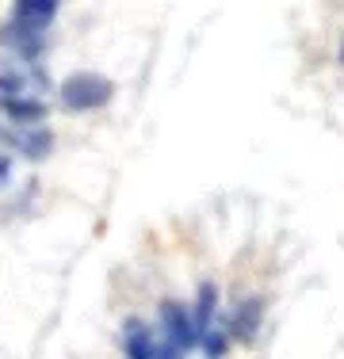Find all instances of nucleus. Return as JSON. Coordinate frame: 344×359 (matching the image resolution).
Listing matches in <instances>:
<instances>
[{
  "label": "nucleus",
  "instance_id": "nucleus-9",
  "mask_svg": "<svg viewBox=\"0 0 344 359\" xmlns=\"http://www.w3.org/2000/svg\"><path fill=\"white\" fill-rule=\"evenodd\" d=\"M214 306H218V290H214V283H203L199 298H195V310H192V325H195V337L199 340L214 329Z\"/></svg>",
  "mask_w": 344,
  "mask_h": 359
},
{
  "label": "nucleus",
  "instance_id": "nucleus-6",
  "mask_svg": "<svg viewBox=\"0 0 344 359\" xmlns=\"http://www.w3.org/2000/svg\"><path fill=\"white\" fill-rule=\"evenodd\" d=\"M123 344H126V359H157V340H153L150 325L142 321H126Z\"/></svg>",
  "mask_w": 344,
  "mask_h": 359
},
{
  "label": "nucleus",
  "instance_id": "nucleus-13",
  "mask_svg": "<svg viewBox=\"0 0 344 359\" xmlns=\"http://www.w3.org/2000/svg\"><path fill=\"white\" fill-rule=\"evenodd\" d=\"M8 172H12V161H8V157H0V187H4Z\"/></svg>",
  "mask_w": 344,
  "mask_h": 359
},
{
  "label": "nucleus",
  "instance_id": "nucleus-1",
  "mask_svg": "<svg viewBox=\"0 0 344 359\" xmlns=\"http://www.w3.org/2000/svg\"><path fill=\"white\" fill-rule=\"evenodd\" d=\"M115 96V84L100 73H73L62 84V104L69 111H96Z\"/></svg>",
  "mask_w": 344,
  "mask_h": 359
},
{
  "label": "nucleus",
  "instance_id": "nucleus-12",
  "mask_svg": "<svg viewBox=\"0 0 344 359\" xmlns=\"http://www.w3.org/2000/svg\"><path fill=\"white\" fill-rule=\"evenodd\" d=\"M157 359H184V352H176L172 344H165V340H161V344H157Z\"/></svg>",
  "mask_w": 344,
  "mask_h": 359
},
{
  "label": "nucleus",
  "instance_id": "nucleus-5",
  "mask_svg": "<svg viewBox=\"0 0 344 359\" xmlns=\"http://www.w3.org/2000/svg\"><path fill=\"white\" fill-rule=\"evenodd\" d=\"M58 0H15L12 4V23L20 27H31V31H46L58 15Z\"/></svg>",
  "mask_w": 344,
  "mask_h": 359
},
{
  "label": "nucleus",
  "instance_id": "nucleus-11",
  "mask_svg": "<svg viewBox=\"0 0 344 359\" xmlns=\"http://www.w3.org/2000/svg\"><path fill=\"white\" fill-rule=\"evenodd\" d=\"M199 344H203V352L211 355V359H218L222 352H226V332H222V329H211V332L199 340Z\"/></svg>",
  "mask_w": 344,
  "mask_h": 359
},
{
  "label": "nucleus",
  "instance_id": "nucleus-10",
  "mask_svg": "<svg viewBox=\"0 0 344 359\" xmlns=\"http://www.w3.org/2000/svg\"><path fill=\"white\" fill-rule=\"evenodd\" d=\"M256 325H260V302H245L237 310V318H234V325H230V332L234 337H241V340H249L256 332Z\"/></svg>",
  "mask_w": 344,
  "mask_h": 359
},
{
  "label": "nucleus",
  "instance_id": "nucleus-4",
  "mask_svg": "<svg viewBox=\"0 0 344 359\" xmlns=\"http://www.w3.org/2000/svg\"><path fill=\"white\" fill-rule=\"evenodd\" d=\"M0 46L15 50V54H20V62H31V57H39L42 50H46V39H42V31L20 27V23L8 20L4 27H0Z\"/></svg>",
  "mask_w": 344,
  "mask_h": 359
},
{
  "label": "nucleus",
  "instance_id": "nucleus-2",
  "mask_svg": "<svg viewBox=\"0 0 344 359\" xmlns=\"http://www.w3.org/2000/svg\"><path fill=\"white\" fill-rule=\"evenodd\" d=\"M161 329H165V344H172L176 352H192V348L199 344L195 325H192V310L180 306V302L161 306Z\"/></svg>",
  "mask_w": 344,
  "mask_h": 359
},
{
  "label": "nucleus",
  "instance_id": "nucleus-8",
  "mask_svg": "<svg viewBox=\"0 0 344 359\" xmlns=\"http://www.w3.org/2000/svg\"><path fill=\"white\" fill-rule=\"evenodd\" d=\"M12 142H15V149H20L27 161H42L50 153V145H54L50 130H42V126H20V134H15Z\"/></svg>",
  "mask_w": 344,
  "mask_h": 359
},
{
  "label": "nucleus",
  "instance_id": "nucleus-3",
  "mask_svg": "<svg viewBox=\"0 0 344 359\" xmlns=\"http://www.w3.org/2000/svg\"><path fill=\"white\" fill-rule=\"evenodd\" d=\"M46 88V76L27 62H4L0 65V96H31Z\"/></svg>",
  "mask_w": 344,
  "mask_h": 359
},
{
  "label": "nucleus",
  "instance_id": "nucleus-7",
  "mask_svg": "<svg viewBox=\"0 0 344 359\" xmlns=\"http://www.w3.org/2000/svg\"><path fill=\"white\" fill-rule=\"evenodd\" d=\"M0 111H4L12 123L27 126V123H39L46 115V104L42 100H31V96H0Z\"/></svg>",
  "mask_w": 344,
  "mask_h": 359
}]
</instances>
